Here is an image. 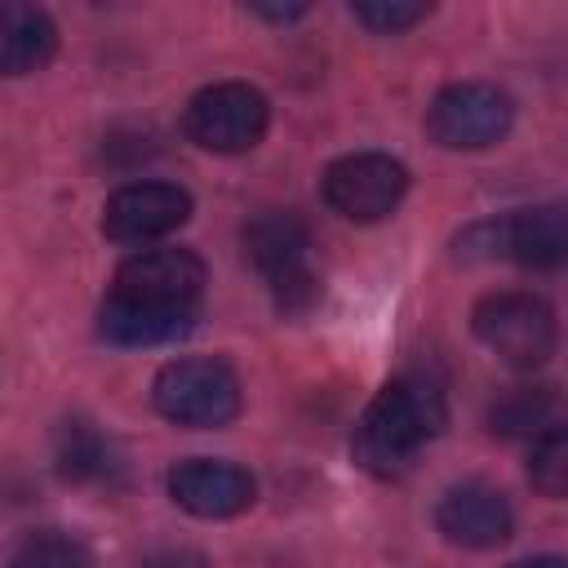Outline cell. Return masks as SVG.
Instances as JSON below:
<instances>
[{"label": "cell", "instance_id": "obj_1", "mask_svg": "<svg viewBox=\"0 0 568 568\" xmlns=\"http://www.w3.org/2000/svg\"><path fill=\"white\" fill-rule=\"evenodd\" d=\"M204 297V262L191 248H138L111 275L98 333L111 346H160L182 337Z\"/></svg>", "mask_w": 568, "mask_h": 568}, {"label": "cell", "instance_id": "obj_2", "mask_svg": "<svg viewBox=\"0 0 568 568\" xmlns=\"http://www.w3.org/2000/svg\"><path fill=\"white\" fill-rule=\"evenodd\" d=\"M444 422L448 408L439 382H430L426 373H399L364 408L351 453L368 475L390 479L413 466V457L444 430Z\"/></svg>", "mask_w": 568, "mask_h": 568}, {"label": "cell", "instance_id": "obj_3", "mask_svg": "<svg viewBox=\"0 0 568 568\" xmlns=\"http://www.w3.org/2000/svg\"><path fill=\"white\" fill-rule=\"evenodd\" d=\"M244 253L271 284L280 311L302 315L320 297V280L311 271V231L293 209H266L244 226Z\"/></svg>", "mask_w": 568, "mask_h": 568}, {"label": "cell", "instance_id": "obj_4", "mask_svg": "<svg viewBox=\"0 0 568 568\" xmlns=\"http://www.w3.org/2000/svg\"><path fill=\"white\" fill-rule=\"evenodd\" d=\"M151 399H155V413L169 417L173 426L217 430L240 413V382L222 359L195 355V359L164 364L151 382Z\"/></svg>", "mask_w": 568, "mask_h": 568}, {"label": "cell", "instance_id": "obj_5", "mask_svg": "<svg viewBox=\"0 0 568 568\" xmlns=\"http://www.w3.org/2000/svg\"><path fill=\"white\" fill-rule=\"evenodd\" d=\"M266 124H271L266 93H262L257 84H244V80L204 84V89L186 102V115H182L186 138H191L200 151H213V155L253 151V146L262 142Z\"/></svg>", "mask_w": 568, "mask_h": 568}, {"label": "cell", "instance_id": "obj_6", "mask_svg": "<svg viewBox=\"0 0 568 568\" xmlns=\"http://www.w3.org/2000/svg\"><path fill=\"white\" fill-rule=\"evenodd\" d=\"M475 337L510 368H541L555 355V311L532 293H488L470 311Z\"/></svg>", "mask_w": 568, "mask_h": 568}, {"label": "cell", "instance_id": "obj_7", "mask_svg": "<svg viewBox=\"0 0 568 568\" xmlns=\"http://www.w3.org/2000/svg\"><path fill=\"white\" fill-rule=\"evenodd\" d=\"M568 231H564V204H537L519 209L501 222H479L466 235H457V257H484V262H519L532 271H555L564 262Z\"/></svg>", "mask_w": 568, "mask_h": 568}, {"label": "cell", "instance_id": "obj_8", "mask_svg": "<svg viewBox=\"0 0 568 568\" xmlns=\"http://www.w3.org/2000/svg\"><path fill=\"white\" fill-rule=\"evenodd\" d=\"M515 124V102L497 84L484 80H462L435 93L426 106V133L444 151H484L501 142Z\"/></svg>", "mask_w": 568, "mask_h": 568}, {"label": "cell", "instance_id": "obj_9", "mask_svg": "<svg viewBox=\"0 0 568 568\" xmlns=\"http://www.w3.org/2000/svg\"><path fill=\"white\" fill-rule=\"evenodd\" d=\"M324 204L346 222H382L408 191V169L386 151H355L324 169Z\"/></svg>", "mask_w": 568, "mask_h": 568}, {"label": "cell", "instance_id": "obj_10", "mask_svg": "<svg viewBox=\"0 0 568 568\" xmlns=\"http://www.w3.org/2000/svg\"><path fill=\"white\" fill-rule=\"evenodd\" d=\"M191 191L178 182H129L102 204V231L115 244H151L191 217Z\"/></svg>", "mask_w": 568, "mask_h": 568}, {"label": "cell", "instance_id": "obj_11", "mask_svg": "<svg viewBox=\"0 0 568 568\" xmlns=\"http://www.w3.org/2000/svg\"><path fill=\"white\" fill-rule=\"evenodd\" d=\"M169 497L195 519H231L253 506L257 479L235 462L186 457L169 470Z\"/></svg>", "mask_w": 568, "mask_h": 568}, {"label": "cell", "instance_id": "obj_12", "mask_svg": "<svg viewBox=\"0 0 568 568\" xmlns=\"http://www.w3.org/2000/svg\"><path fill=\"white\" fill-rule=\"evenodd\" d=\"M435 528L453 541V546H470V550H488L501 546L515 528V510L506 501L501 488L484 484V479H462L453 484L439 506H435Z\"/></svg>", "mask_w": 568, "mask_h": 568}, {"label": "cell", "instance_id": "obj_13", "mask_svg": "<svg viewBox=\"0 0 568 568\" xmlns=\"http://www.w3.org/2000/svg\"><path fill=\"white\" fill-rule=\"evenodd\" d=\"M53 466L67 484H89V488H111L124 475V457L111 435H102L93 422H62L53 435Z\"/></svg>", "mask_w": 568, "mask_h": 568}, {"label": "cell", "instance_id": "obj_14", "mask_svg": "<svg viewBox=\"0 0 568 568\" xmlns=\"http://www.w3.org/2000/svg\"><path fill=\"white\" fill-rule=\"evenodd\" d=\"M58 49V27L44 9L0 0V75H31Z\"/></svg>", "mask_w": 568, "mask_h": 568}, {"label": "cell", "instance_id": "obj_15", "mask_svg": "<svg viewBox=\"0 0 568 568\" xmlns=\"http://www.w3.org/2000/svg\"><path fill=\"white\" fill-rule=\"evenodd\" d=\"M559 395L555 386H510L488 404V430L501 439H528L555 426Z\"/></svg>", "mask_w": 568, "mask_h": 568}, {"label": "cell", "instance_id": "obj_16", "mask_svg": "<svg viewBox=\"0 0 568 568\" xmlns=\"http://www.w3.org/2000/svg\"><path fill=\"white\" fill-rule=\"evenodd\" d=\"M9 568H89V550L62 528H36L9 550Z\"/></svg>", "mask_w": 568, "mask_h": 568}, {"label": "cell", "instance_id": "obj_17", "mask_svg": "<svg viewBox=\"0 0 568 568\" xmlns=\"http://www.w3.org/2000/svg\"><path fill=\"white\" fill-rule=\"evenodd\" d=\"M528 479L541 497H564L568 493V435H564L559 422L537 435L532 457H528Z\"/></svg>", "mask_w": 568, "mask_h": 568}, {"label": "cell", "instance_id": "obj_18", "mask_svg": "<svg viewBox=\"0 0 568 568\" xmlns=\"http://www.w3.org/2000/svg\"><path fill=\"white\" fill-rule=\"evenodd\" d=\"M351 13H355L368 31L395 36V31L417 27V22L430 13V4H422V0H359V4H351Z\"/></svg>", "mask_w": 568, "mask_h": 568}, {"label": "cell", "instance_id": "obj_19", "mask_svg": "<svg viewBox=\"0 0 568 568\" xmlns=\"http://www.w3.org/2000/svg\"><path fill=\"white\" fill-rule=\"evenodd\" d=\"M253 18H266V22H293L306 13V4H248Z\"/></svg>", "mask_w": 568, "mask_h": 568}, {"label": "cell", "instance_id": "obj_20", "mask_svg": "<svg viewBox=\"0 0 568 568\" xmlns=\"http://www.w3.org/2000/svg\"><path fill=\"white\" fill-rule=\"evenodd\" d=\"M506 568H564V559L559 555H532V559H515Z\"/></svg>", "mask_w": 568, "mask_h": 568}]
</instances>
